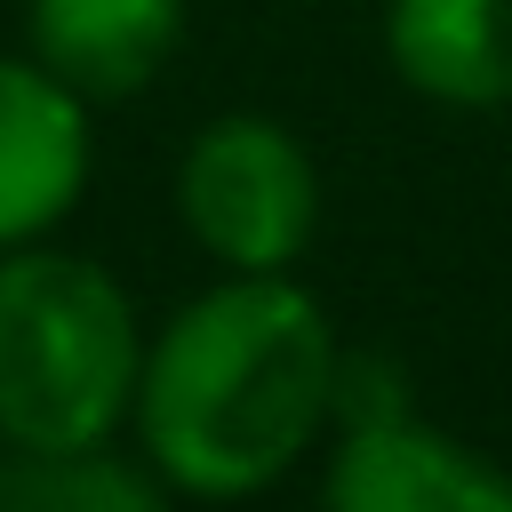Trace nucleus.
<instances>
[{
    "instance_id": "f257e3e1",
    "label": "nucleus",
    "mask_w": 512,
    "mask_h": 512,
    "mask_svg": "<svg viewBox=\"0 0 512 512\" xmlns=\"http://www.w3.org/2000/svg\"><path fill=\"white\" fill-rule=\"evenodd\" d=\"M336 368L344 352L312 288L288 272H224L144 344L128 408L144 464L184 496H256L336 416Z\"/></svg>"
},
{
    "instance_id": "f03ea898",
    "label": "nucleus",
    "mask_w": 512,
    "mask_h": 512,
    "mask_svg": "<svg viewBox=\"0 0 512 512\" xmlns=\"http://www.w3.org/2000/svg\"><path fill=\"white\" fill-rule=\"evenodd\" d=\"M144 328L128 288L64 248H0V440L88 448L136 408Z\"/></svg>"
},
{
    "instance_id": "7ed1b4c3",
    "label": "nucleus",
    "mask_w": 512,
    "mask_h": 512,
    "mask_svg": "<svg viewBox=\"0 0 512 512\" xmlns=\"http://www.w3.org/2000/svg\"><path fill=\"white\" fill-rule=\"evenodd\" d=\"M184 232L224 272H288L320 216V176L304 144L264 112H224L184 144L176 168Z\"/></svg>"
},
{
    "instance_id": "20e7f679",
    "label": "nucleus",
    "mask_w": 512,
    "mask_h": 512,
    "mask_svg": "<svg viewBox=\"0 0 512 512\" xmlns=\"http://www.w3.org/2000/svg\"><path fill=\"white\" fill-rule=\"evenodd\" d=\"M320 512H512V472L400 408L344 424L320 480Z\"/></svg>"
},
{
    "instance_id": "39448f33",
    "label": "nucleus",
    "mask_w": 512,
    "mask_h": 512,
    "mask_svg": "<svg viewBox=\"0 0 512 512\" xmlns=\"http://www.w3.org/2000/svg\"><path fill=\"white\" fill-rule=\"evenodd\" d=\"M88 184V96L40 56H0V248L40 240Z\"/></svg>"
},
{
    "instance_id": "423d86ee",
    "label": "nucleus",
    "mask_w": 512,
    "mask_h": 512,
    "mask_svg": "<svg viewBox=\"0 0 512 512\" xmlns=\"http://www.w3.org/2000/svg\"><path fill=\"white\" fill-rule=\"evenodd\" d=\"M24 24H32V56L96 104V96H136L168 64L184 32V0H32Z\"/></svg>"
},
{
    "instance_id": "0eeeda50",
    "label": "nucleus",
    "mask_w": 512,
    "mask_h": 512,
    "mask_svg": "<svg viewBox=\"0 0 512 512\" xmlns=\"http://www.w3.org/2000/svg\"><path fill=\"white\" fill-rule=\"evenodd\" d=\"M384 56L432 104H512V0H392Z\"/></svg>"
},
{
    "instance_id": "6e6552de",
    "label": "nucleus",
    "mask_w": 512,
    "mask_h": 512,
    "mask_svg": "<svg viewBox=\"0 0 512 512\" xmlns=\"http://www.w3.org/2000/svg\"><path fill=\"white\" fill-rule=\"evenodd\" d=\"M0 512H168V504L152 464H128L104 440H88V448H8Z\"/></svg>"
}]
</instances>
